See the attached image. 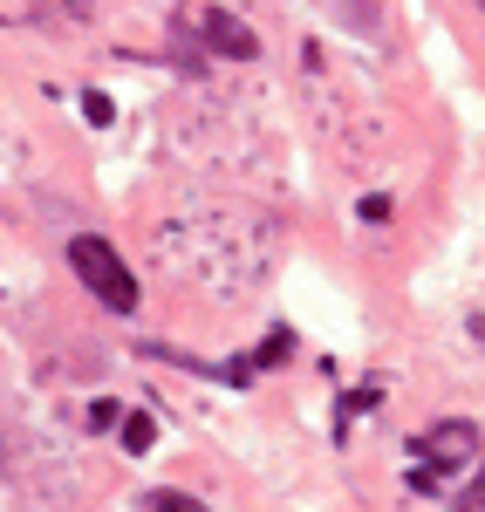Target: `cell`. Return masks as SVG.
<instances>
[{
    "instance_id": "cell-6",
    "label": "cell",
    "mask_w": 485,
    "mask_h": 512,
    "mask_svg": "<svg viewBox=\"0 0 485 512\" xmlns=\"http://www.w3.org/2000/svg\"><path fill=\"white\" fill-rule=\"evenodd\" d=\"M287 355H294V328H274V335L260 342V355H253V362H260V369H281Z\"/></svg>"
},
{
    "instance_id": "cell-8",
    "label": "cell",
    "mask_w": 485,
    "mask_h": 512,
    "mask_svg": "<svg viewBox=\"0 0 485 512\" xmlns=\"http://www.w3.org/2000/svg\"><path fill=\"white\" fill-rule=\"evenodd\" d=\"M82 110H89L96 130H103V123H110V96H103V89H89V96H82Z\"/></svg>"
},
{
    "instance_id": "cell-1",
    "label": "cell",
    "mask_w": 485,
    "mask_h": 512,
    "mask_svg": "<svg viewBox=\"0 0 485 512\" xmlns=\"http://www.w3.org/2000/svg\"><path fill=\"white\" fill-rule=\"evenodd\" d=\"M69 267H76V280L103 301V308H110V315H130V308H137V294H144L137 274L123 267V253L103 233H76V239H69Z\"/></svg>"
},
{
    "instance_id": "cell-4",
    "label": "cell",
    "mask_w": 485,
    "mask_h": 512,
    "mask_svg": "<svg viewBox=\"0 0 485 512\" xmlns=\"http://www.w3.org/2000/svg\"><path fill=\"white\" fill-rule=\"evenodd\" d=\"M376 383H363V390L356 396H342V403H335V437H342V444H349V417H363V410H376Z\"/></svg>"
},
{
    "instance_id": "cell-7",
    "label": "cell",
    "mask_w": 485,
    "mask_h": 512,
    "mask_svg": "<svg viewBox=\"0 0 485 512\" xmlns=\"http://www.w3.org/2000/svg\"><path fill=\"white\" fill-rule=\"evenodd\" d=\"M144 512H205V506L185 492H144Z\"/></svg>"
},
{
    "instance_id": "cell-3",
    "label": "cell",
    "mask_w": 485,
    "mask_h": 512,
    "mask_svg": "<svg viewBox=\"0 0 485 512\" xmlns=\"http://www.w3.org/2000/svg\"><path fill=\"white\" fill-rule=\"evenodd\" d=\"M199 28H205V48L212 55H233V62H253L260 55V35L246 21H233V14H219V7H199Z\"/></svg>"
},
{
    "instance_id": "cell-2",
    "label": "cell",
    "mask_w": 485,
    "mask_h": 512,
    "mask_svg": "<svg viewBox=\"0 0 485 512\" xmlns=\"http://www.w3.org/2000/svg\"><path fill=\"white\" fill-rule=\"evenodd\" d=\"M472 451H479V424H438V431H424L410 444V458H417L410 485H417V492H438V478H445L451 465H465Z\"/></svg>"
},
{
    "instance_id": "cell-5",
    "label": "cell",
    "mask_w": 485,
    "mask_h": 512,
    "mask_svg": "<svg viewBox=\"0 0 485 512\" xmlns=\"http://www.w3.org/2000/svg\"><path fill=\"white\" fill-rule=\"evenodd\" d=\"M117 431H123V451H130V458H137V451H151V437H158V424H151V417H144V410H130V417H123Z\"/></svg>"
}]
</instances>
